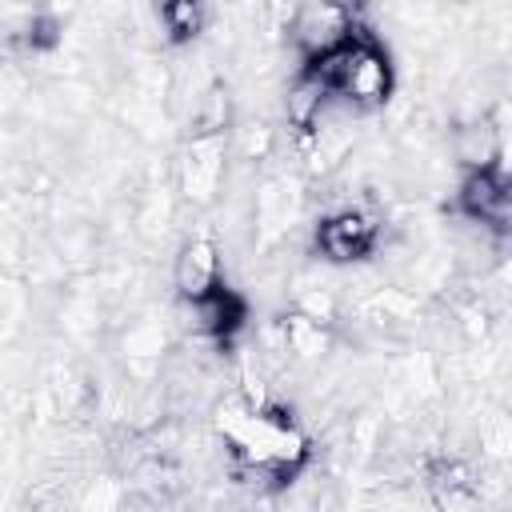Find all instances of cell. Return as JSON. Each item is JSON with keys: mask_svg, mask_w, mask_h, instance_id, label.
<instances>
[{"mask_svg": "<svg viewBox=\"0 0 512 512\" xmlns=\"http://www.w3.org/2000/svg\"><path fill=\"white\" fill-rule=\"evenodd\" d=\"M216 428L232 456L252 472H292L308 456V436L272 408H244L240 400L224 404Z\"/></svg>", "mask_w": 512, "mask_h": 512, "instance_id": "6da1fadb", "label": "cell"}, {"mask_svg": "<svg viewBox=\"0 0 512 512\" xmlns=\"http://www.w3.org/2000/svg\"><path fill=\"white\" fill-rule=\"evenodd\" d=\"M356 32V20L340 4H300L288 16V36L300 44L304 60H316L340 44H348Z\"/></svg>", "mask_w": 512, "mask_h": 512, "instance_id": "7a4b0ae2", "label": "cell"}, {"mask_svg": "<svg viewBox=\"0 0 512 512\" xmlns=\"http://www.w3.org/2000/svg\"><path fill=\"white\" fill-rule=\"evenodd\" d=\"M224 180V136H192L180 156V192L192 204H212Z\"/></svg>", "mask_w": 512, "mask_h": 512, "instance_id": "3957f363", "label": "cell"}, {"mask_svg": "<svg viewBox=\"0 0 512 512\" xmlns=\"http://www.w3.org/2000/svg\"><path fill=\"white\" fill-rule=\"evenodd\" d=\"M172 280H176V292L196 304V300H208L216 288H220V248L212 236H192L176 264H172Z\"/></svg>", "mask_w": 512, "mask_h": 512, "instance_id": "277c9868", "label": "cell"}, {"mask_svg": "<svg viewBox=\"0 0 512 512\" xmlns=\"http://www.w3.org/2000/svg\"><path fill=\"white\" fill-rule=\"evenodd\" d=\"M376 244V220L360 208H340L320 220L316 228V248L328 260H356Z\"/></svg>", "mask_w": 512, "mask_h": 512, "instance_id": "5b68a950", "label": "cell"}, {"mask_svg": "<svg viewBox=\"0 0 512 512\" xmlns=\"http://www.w3.org/2000/svg\"><path fill=\"white\" fill-rule=\"evenodd\" d=\"M300 184L288 180V176H276V180H264L260 192H256V240H280L296 216H300Z\"/></svg>", "mask_w": 512, "mask_h": 512, "instance_id": "8992f818", "label": "cell"}, {"mask_svg": "<svg viewBox=\"0 0 512 512\" xmlns=\"http://www.w3.org/2000/svg\"><path fill=\"white\" fill-rule=\"evenodd\" d=\"M328 100H332V92H328L316 76L300 72V80L288 88V100H284L288 124H292V128H300V132H308V128L324 116V104H328Z\"/></svg>", "mask_w": 512, "mask_h": 512, "instance_id": "52a82bcc", "label": "cell"}, {"mask_svg": "<svg viewBox=\"0 0 512 512\" xmlns=\"http://www.w3.org/2000/svg\"><path fill=\"white\" fill-rule=\"evenodd\" d=\"M280 332H284V348L292 356H300V360H320L328 352V324H316V320H308L300 312L284 316Z\"/></svg>", "mask_w": 512, "mask_h": 512, "instance_id": "ba28073f", "label": "cell"}, {"mask_svg": "<svg viewBox=\"0 0 512 512\" xmlns=\"http://www.w3.org/2000/svg\"><path fill=\"white\" fill-rule=\"evenodd\" d=\"M160 24L172 40H192L200 28H204V8L200 4H164L160 8Z\"/></svg>", "mask_w": 512, "mask_h": 512, "instance_id": "9c48e42d", "label": "cell"}, {"mask_svg": "<svg viewBox=\"0 0 512 512\" xmlns=\"http://www.w3.org/2000/svg\"><path fill=\"white\" fill-rule=\"evenodd\" d=\"M124 352L132 360H156L164 352V328L160 324H136V328H128Z\"/></svg>", "mask_w": 512, "mask_h": 512, "instance_id": "30bf717a", "label": "cell"}, {"mask_svg": "<svg viewBox=\"0 0 512 512\" xmlns=\"http://www.w3.org/2000/svg\"><path fill=\"white\" fill-rule=\"evenodd\" d=\"M296 312L316 320V324H328L336 316V296L332 288H300L296 292Z\"/></svg>", "mask_w": 512, "mask_h": 512, "instance_id": "8fae6325", "label": "cell"}, {"mask_svg": "<svg viewBox=\"0 0 512 512\" xmlns=\"http://www.w3.org/2000/svg\"><path fill=\"white\" fill-rule=\"evenodd\" d=\"M120 508V488L112 480H96L80 496V512H116Z\"/></svg>", "mask_w": 512, "mask_h": 512, "instance_id": "7c38bea8", "label": "cell"}]
</instances>
